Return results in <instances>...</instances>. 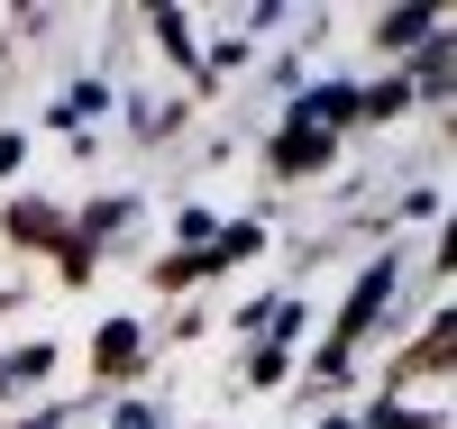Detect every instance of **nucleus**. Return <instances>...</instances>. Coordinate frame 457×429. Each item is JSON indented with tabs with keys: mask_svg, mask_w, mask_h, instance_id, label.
Masks as SVG:
<instances>
[{
	"mask_svg": "<svg viewBox=\"0 0 457 429\" xmlns=\"http://www.w3.org/2000/svg\"><path fill=\"white\" fill-rule=\"evenodd\" d=\"M146 228H156V202H146L137 183H92L83 202L64 210V256H73V275H92V256H129Z\"/></svg>",
	"mask_w": 457,
	"mask_h": 429,
	"instance_id": "obj_1",
	"label": "nucleus"
},
{
	"mask_svg": "<svg viewBox=\"0 0 457 429\" xmlns=\"http://www.w3.org/2000/svg\"><path fill=\"white\" fill-rule=\"evenodd\" d=\"M312 320H320V310L302 301V293H275V301H265V320L238 338V384H247V393L293 384V366L312 357Z\"/></svg>",
	"mask_w": 457,
	"mask_h": 429,
	"instance_id": "obj_2",
	"label": "nucleus"
},
{
	"mask_svg": "<svg viewBox=\"0 0 457 429\" xmlns=\"http://www.w3.org/2000/svg\"><path fill=\"white\" fill-rule=\"evenodd\" d=\"M110 120H120V73L110 64H83V73H64V83L46 92V110H37V128H55L73 155H101V137H110Z\"/></svg>",
	"mask_w": 457,
	"mask_h": 429,
	"instance_id": "obj_3",
	"label": "nucleus"
},
{
	"mask_svg": "<svg viewBox=\"0 0 457 429\" xmlns=\"http://www.w3.org/2000/svg\"><path fill=\"white\" fill-rule=\"evenodd\" d=\"M265 247H275V219L247 210V219H220V238L202 256H156L146 275H156V293H193V284H220V275H238V265H256Z\"/></svg>",
	"mask_w": 457,
	"mask_h": 429,
	"instance_id": "obj_4",
	"label": "nucleus"
},
{
	"mask_svg": "<svg viewBox=\"0 0 457 429\" xmlns=\"http://www.w3.org/2000/svg\"><path fill=\"white\" fill-rule=\"evenodd\" d=\"M256 155H265V174H275L284 192H302V183H329L348 146L320 137V128H302V120H284V110H265L256 120Z\"/></svg>",
	"mask_w": 457,
	"mask_h": 429,
	"instance_id": "obj_5",
	"label": "nucleus"
},
{
	"mask_svg": "<svg viewBox=\"0 0 457 429\" xmlns=\"http://www.w3.org/2000/svg\"><path fill=\"white\" fill-rule=\"evenodd\" d=\"M193 120H202V101L193 92H174V83H120V128L137 155H156V146H183L193 137Z\"/></svg>",
	"mask_w": 457,
	"mask_h": 429,
	"instance_id": "obj_6",
	"label": "nucleus"
},
{
	"mask_svg": "<svg viewBox=\"0 0 457 429\" xmlns=\"http://www.w3.org/2000/svg\"><path fill=\"white\" fill-rule=\"evenodd\" d=\"M92 393H129V384L156 366V320H137V310H110V320L92 329Z\"/></svg>",
	"mask_w": 457,
	"mask_h": 429,
	"instance_id": "obj_7",
	"label": "nucleus"
},
{
	"mask_svg": "<svg viewBox=\"0 0 457 429\" xmlns=\"http://www.w3.org/2000/svg\"><path fill=\"white\" fill-rule=\"evenodd\" d=\"M439 28H457V10H448V0H403V10H366V55L394 73V64H411V55H421Z\"/></svg>",
	"mask_w": 457,
	"mask_h": 429,
	"instance_id": "obj_8",
	"label": "nucleus"
},
{
	"mask_svg": "<svg viewBox=\"0 0 457 429\" xmlns=\"http://www.w3.org/2000/svg\"><path fill=\"white\" fill-rule=\"evenodd\" d=\"M137 28H146V46L174 64V92L202 101V10H183V0H146Z\"/></svg>",
	"mask_w": 457,
	"mask_h": 429,
	"instance_id": "obj_9",
	"label": "nucleus"
},
{
	"mask_svg": "<svg viewBox=\"0 0 457 429\" xmlns=\"http://www.w3.org/2000/svg\"><path fill=\"white\" fill-rule=\"evenodd\" d=\"M55 366H64V347H55L46 329H28V338H10V347H0V420H19L28 402H46Z\"/></svg>",
	"mask_w": 457,
	"mask_h": 429,
	"instance_id": "obj_10",
	"label": "nucleus"
},
{
	"mask_svg": "<svg viewBox=\"0 0 457 429\" xmlns=\"http://www.w3.org/2000/svg\"><path fill=\"white\" fill-rule=\"evenodd\" d=\"M284 120H302V128H320V137L348 146L357 137V73H312V83L284 101Z\"/></svg>",
	"mask_w": 457,
	"mask_h": 429,
	"instance_id": "obj_11",
	"label": "nucleus"
},
{
	"mask_svg": "<svg viewBox=\"0 0 457 429\" xmlns=\"http://www.w3.org/2000/svg\"><path fill=\"white\" fill-rule=\"evenodd\" d=\"M83 429H174V411L146 393V384H129V393H92Z\"/></svg>",
	"mask_w": 457,
	"mask_h": 429,
	"instance_id": "obj_12",
	"label": "nucleus"
},
{
	"mask_svg": "<svg viewBox=\"0 0 457 429\" xmlns=\"http://www.w3.org/2000/svg\"><path fill=\"white\" fill-rule=\"evenodd\" d=\"M28 146H37V137H28L19 120H0V183H19V174H28Z\"/></svg>",
	"mask_w": 457,
	"mask_h": 429,
	"instance_id": "obj_13",
	"label": "nucleus"
}]
</instances>
